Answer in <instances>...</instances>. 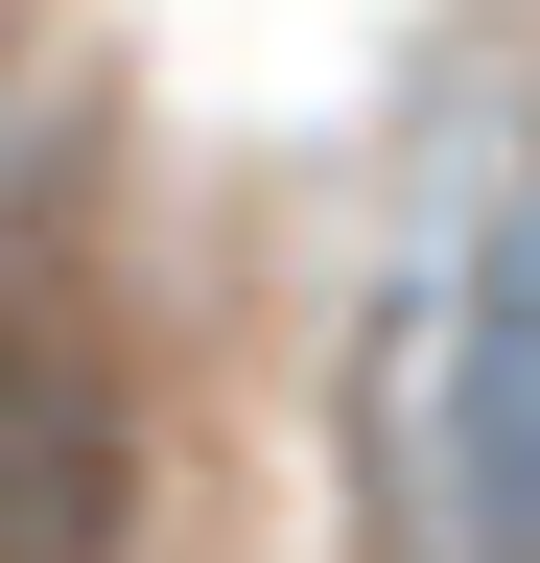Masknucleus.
Returning <instances> with one entry per match:
<instances>
[{
	"mask_svg": "<svg viewBox=\"0 0 540 563\" xmlns=\"http://www.w3.org/2000/svg\"><path fill=\"white\" fill-rule=\"evenodd\" d=\"M142 517V446H118V376L47 306H0V563H118Z\"/></svg>",
	"mask_w": 540,
	"mask_h": 563,
	"instance_id": "nucleus-1",
	"label": "nucleus"
},
{
	"mask_svg": "<svg viewBox=\"0 0 540 563\" xmlns=\"http://www.w3.org/2000/svg\"><path fill=\"white\" fill-rule=\"evenodd\" d=\"M447 493H470V563H540V235L470 282V352H447Z\"/></svg>",
	"mask_w": 540,
	"mask_h": 563,
	"instance_id": "nucleus-2",
	"label": "nucleus"
}]
</instances>
